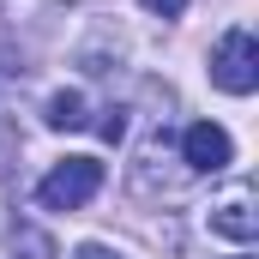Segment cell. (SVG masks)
<instances>
[{
  "label": "cell",
  "mask_w": 259,
  "mask_h": 259,
  "mask_svg": "<svg viewBox=\"0 0 259 259\" xmlns=\"http://www.w3.org/2000/svg\"><path fill=\"white\" fill-rule=\"evenodd\" d=\"M127 133V121H121V109H109V121H103V139H121Z\"/></svg>",
  "instance_id": "52a82bcc"
},
{
  "label": "cell",
  "mask_w": 259,
  "mask_h": 259,
  "mask_svg": "<svg viewBox=\"0 0 259 259\" xmlns=\"http://www.w3.org/2000/svg\"><path fill=\"white\" fill-rule=\"evenodd\" d=\"M145 12H157V18H181L187 12V0H139Z\"/></svg>",
  "instance_id": "8992f818"
},
{
  "label": "cell",
  "mask_w": 259,
  "mask_h": 259,
  "mask_svg": "<svg viewBox=\"0 0 259 259\" xmlns=\"http://www.w3.org/2000/svg\"><path fill=\"white\" fill-rule=\"evenodd\" d=\"M72 259H121V253H109V247H97V241H84V247H78Z\"/></svg>",
  "instance_id": "ba28073f"
},
{
  "label": "cell",
  "mask_w": 259,
  "mask_h": 259,
  "mask_svg": "<svg viewBox=\"0 0 259 259\" xmlns=\"http://www.w3.org/2000/svg\"><path fill=\"white\" fill-rule=\"evenodd\" d=\"M84 121H91V115H84V91H61V97L49 103V127H66V133H78Z\"/></svg>",
  "instance_id": "5b68a950"
},
{
  "label": "cell",
  "mask_w": 259,
  "mask_h": 259,
  "mask_svg": "<svg viewBox=\"0 0 259 259\" xmlns=\"http://www.w3.org/2000/svg\"><path fill=\"white\" fill-rule=\"evenodd\" d=\"M181 157H187V169H199V175H223L235 163V139L217 127V121H193L187 139H181Z\"/></svg>",
  "instance_id": "277c9868"
},
{
  "label": "cell",
  "mask_w": 259,
  "mask_h": 259,
  "mask_svg": "<svg viewBox=\"0 0 259 259\" xmlns=\"http://www.w3.org/2000/svg\"><path fill=\"white\" fill-rule=\"evenodd\" d=\"M103 187V163L97 157H66L55 163L49 175H42V187H36V205L42 211H78V205H91Z\"/></svg>",
  "instance_id": "6da1fadb"
},
{
  "label": "cell",
  "mask_w": 259,
  "mask_h": 259,
  "mask_svg": "<svg viewBox=\"0 0 259 259\" xmlns=\"http://www.w3.org/2000/svg\"><path fill=\"white\" fill-rule=\"evenodd\" d=\"M211 78H217L229 97H247L259 84V42H253V30H229V36L211 49Z\"/></svg>",
  "instance_id": "7a4b0ae2"
},
{
  "label": "cell",
  "mask_w": 259,
  "mask_h": 259,
  "mask_svg": "<svg viewBox=\"0 0 259 259\" xmlns=\"http://www.w3.org/2000/svg\"><path fill=\"white\" fill-rule=\"evenodd\" d=\"M211 235H223V241H235V247H247L259 235V211H253V187H247V181H235L229 193L211 205Z\"/></svg>",
  "instance_id": "3957f363"
}]
</instances>
